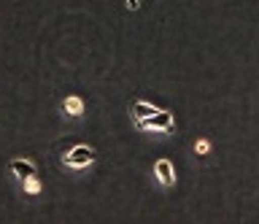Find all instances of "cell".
Listing matches in <instances>:
<instances>
[{
	"label": "cell",
	"mask_w": 259,
	"mask_h": 224,
	"mask_svg": "<svg viewBox=\"0 0 259 224\" xmlns=\"http://www.w3.org/2000/svg\"><path fill=\"white\" fill-rule=\"evenodd\" d=\"M62 108H65V114H68V116H84V100H81V98H76V95H70V98H65Z\"/></svg>",
	"instance_id": "6"
},
{
	"label": "cell",
	"mask_w": 259,
	"mask_h": 224,
	"mask_svg": "<svg viewBox=\"0 0 259 224\" xmlns=\"http://www.w3.org/2000/svg\"><path fill=\"white\" fill-rule=\"evenodd\" d=\"M154 175L159 178L162 187H173V184H176V167H173V162H170V159H157V162H154Z\"/></svg>",
	"instance_id": "3"
},
{
	"label": "cell",
	"mask_w": 259,
	"mask_h": 224,
	"mask_svg": "<svg viewBox=\"0 0 259 224\" xmlns=\"http://www.w3.org/2000/svg\"><path fill=\"white\" fill-rule=\"evenodd\" d=\"M141 130H154V132H167L170 127H173V114L170 111H157V114H151V116H146L141 119V122H135Z\"/></svg>",
	"instance_id": "2"
},
{
	"label": "cell",
	"mask_w": 259,
	"mask_h": 224,
	"mask_svg": "<svg viewBox=\"0 0 259 224\" xmlns=\"http://www.w3.org/2000/svg\"><path fill=\"white\" fill-rule=\"evenodd\" d=\"M8 167H11V173L16 175V178H27V175H35V165L30 162V159H11L8 162Z\"/></svg>",
	"instance_id": "4"
},
{
	"label": "cell",
	"mask_w": 259,
	"mask_h": 224,
	"mask_svg": "<svg viewBox=\"0 0 259 224\" xmlns=\"http://www.w3.org/2000/svg\"><path fill=\"white\" fill-rule=\"evenodd\" d=\"M92 162H95V149H89V146H73L68 154L62 157V165L65 167H73V170L89 167Z\"/></svg>",
	"instance_id": "1"
},
{
	"label": "cell",
	"mask_w": 259,
	"mask_h": 224,
	"mask_svg": "<svg viewBox=\"0 0 259 224\" xmlns=\"http://www.w3.org/2000/svg\"><path fill=\"white\" fill-rule=\"evenodd\" d=\"M194 151H197V154H208V151H210V143H208V141H197V143H194Z\"/></svg>",
	"instance_id": "8"
},
{
	"label": "cell",
	"mask_w": 259,
	"mask_h": 224,
	"mask_svg": "<svg viewBox=\"0 0 259 224\" xmlns=\"http://www.w3.org/2000/svg\"><path fill=\"white\" fill-rule=\"evenodd\" d=\"M138 6H141V3H138V0H127V9H130V11H135Z\"/></svg>",
	"instance_id": "9"
},
{
	"label": "cell",
	"mask_w": 259,
	"mask_h": 224,
	"mask_svg": "<svg viewBox=\"0 0 259 224\" xmlns=\"http://www.w3.org/2000/svg\"><path fill=\"white\" fill-rule=\"evenodd\" d=\"M157 111H159L157 106H151V103H143V100H138V103H133V106H130V114H133L135 122H141V119L157 114Z\"/></svg>",
	"instance_id": "5"
},
{
	"label": "cell",
	"mask_w": 259,
	"mask_h": 224,
	"mask_svg": "<svg viewBox=\"0 0 259 224\" xmlns=\"http://www.w3.org/2000/svg\"><path fill=\"white\" fill-rule=\"evenodd\" d=\"M22 192H24V195H38V192H40L38 175H27V178H22Z\"/></svg>",
	"instance_id": "7"
}]
</instances>
